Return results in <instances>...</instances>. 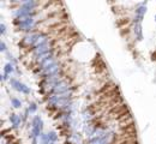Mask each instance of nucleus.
<instances>
[{"label": "nucleus", "instance_id": "1", "mask_svg": "<svg viewBox=\"0 0 156 144\" xmlns=\"http://www.w3.org/2000/svg\"><path fill=\"white\" fill-rule=\"evenodd\" d=\"M43 123L40 117H35L33 120V128H31V135L34 138H40L42 136V126Z\"/></svg>", "mask_w": 156, "mask_h": 144}, {"label": "nucleus", "instance_id": "2", "mask_svg": "<svg viewBox=\"0 0 156 144\" xmlns=\"http://www.w3.org/2000/svg\"><path fill=\"white\" fill-rule=\"evenodd\" d=\"M147 12V4L145 2H140L138 4L137 6V10H136V18H135V23H140L144 15Z\"/></svg>", "mask_w": 156, "mask_h": 144}, {"label": "nucleus", "instance_id": "3", "mask_svg": "<svg viewBox=\"0 0 156 144\" xmlns=\"http://www.w3.org/2000/svg\"><path fill=\"white\" fill-rule=\"evenodd\" d=\"M39 35L40 34H35V33H30V34H28L24 39H23V41L22 43L23 44H25L27 47H35V44H36V41H37V39H39Z\"/></svg>", "mask_w": 156, "mask_h": 144}, {"label": "nucleus", "instance_id": "4", "mask_svg": "<svg viewBox=\"0 0 156 144\" xmlns=\"http://www.w3.org/2000/svg\"><path fill=\"white\" fill-rule=\"evenodd\" d=\"M10 82H11V85H12L16 90H18V91L23 93V94H30V89H29L25 84H23L22 82L17 81V79H11Z\"/></svg>", "mask_w": 156, "mask_h": 144}, {"label": "nucleus", "instance_id": "5", "mask_svg": "<svg viewBox=\"0 0 156 144\" xmlns=\"http://www.w3.org/2000/svg\"><path fill=\"white\" fill-rule=\"evenodd\" d=\"M69 89H70V85L66 81H59L53 90V93L54 94H64V93H67Z\"/></svg>", "mask_w": 156, "mask_h": 144}, {"label": "nucleus", "instance_id": "6", "mask_svg": "<svg viewBox=\"0 0 156 144\" xmlns=\"http://www.w3.org/2000/svg\"><path fill=\"white\" fill-rule=\"evenodd\" d=\"M10 121L12 123V125H13V127H18L20 125V115H17V114H12L11 117H10Z\"/></svg>", "mask_w": 156, "mask_h": 144}, {"label": "nucleus", "instance_id": "7", "mask_svg": "<svg viewBox=\"0 0 156 144\" xmlns=\"http://www.w3.org/2000/svg\"><path fill=\"white\" fill-rule=\"evenodd\" d=\"M13 72V65L12 64H6L5 67H4V78H7L9 75H11Z\"/></svg>", "mask_w": 156, "mask_h": 144}, {"label": "nucleus", "instance_id": "8", "mask_svg": "<svg viewBox=\"0 0 156 144\" xmlns=\"http://www.w3.org/2000/svg\"><path fill=\"white\" fill-rule=\"evenodd\" d=\"M135 34L138 40H142V30H140V23H135Z\"/></svg>", "mask_w": 156, "mask_h": 144}, {"label": "nucleus", "instance_id": "9", "mask_svg": "<svg viewBox=\"0 0 156 144\" xmlns=\"http://www.w3.org/2000/svg\"><path fill=\"white\" fill-rule=\"evenodd\" d=\"M58 136L55 135V132H49L48 133V139H49V143H54L57 141Z\"/></svg>", "mask_w": 156, "mask_h": 144}, {"label": "nucleus", "instance_id": "10", "mask_svg": "<svg viewBox=\"0 0 156 144\" xmlns=\"http://www.w3.org/2000/svg\"><path fill=\"white\" fill-rule=\"evenodd\" d=\"M11 102H12V104H13V107L15 108H20V106H22V102H20V100H17V99H11Z\"/></svg>", "mask_w": 156, "mask_h": 144}, {"label": "nucleus", "instance_id": "11", "mask_svg": "<svg viewBox=\"0 0 156 144\" xmlns=\"http://www.w3.org/2000/svg\"><path fill=\"white\" fill-rule=\"evenodd\" d=\"M36 109H37V107H36V104H35V103H34V102H33V103H30V104H29V112H30V113H33V112H35Z\"/></svg>", "mask_w": 156, "mask_h": 144}, {"label": "nucleus", "instance_id": "12", "mask_svg": "<svg viewBox=\"0 0 156 144\" xmlns=\"http://www.w3.org/2000/svg\"><path fill=\"white\" fill-rule=\"evenodd\" d=\"M0 47H1V51H2V52H5V51H6V46H5V43H4V42H1V46H0Z\"/></svg>", "mask_w": 156, "mask_h": 144}, {"label": "nucleus", "instance_id": "13", "mask_svg": "<svg viewBox=\"0 0 156 144\" xmlns=\"http://www.w3.org/2000/svg\"><path fill=\"white\" fill-rule=\"evenodd\" d=\"M0 31H1V34L5 33V25H4V24H1V26H0Z\"/></svg>", "mask_w": 156, "mask_h": 144}]
</instances>
